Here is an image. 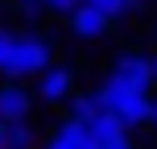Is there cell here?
Listing matches in <instances>:
<instances>
[{"label": "cell", "instance_id": "cell-1", "mask_svg": "<svg viewBox=\"0 0 157 149\" xmlns=\"http://www.w3.org/2000/svg\"><path fill=\"white\" fill-rule=\"evenodd\" d=\"M50 58H54V50H50L46 37H37V33L0 29V75H8L13 83H17V79H25V75L50 71Z\"/></svg>", "mask_w": 157, "mask_h": 149}, {"label": "cell", "instance_id": "cell-2", "mask_svg": "<svg viewBox=\"0 0 157 149\" xmlns=\"http://www.w3.org/2000/svg\"><path fill=\"white\" fill-rule=\"evenodd\" d=\"M99 104H103V112H112V116L120 120L124 128H136V124H149V95H136V91H120V87H112V83H103V91H99Z\"/></svg>", "mask_w": 157, "mask_h": 149}, {"label": "cell", "instance_id": "cell-3", "mask_svg": "<svg viewBox=\"0 0 157 149\" xmlns=\"http://www.w3.org/2000/svg\"><path fill=\"white\" fill-rule=\"evenodd\" d=\"M108 83H112V87H120V91L149 95V87H153V75H149V54H120L116 62H112Z\"/></svg>", "mask_w": 157, "mask_h": 149}, {"label": "cell", "instance_id": "cell-4", "mask_svg": "<svg viewBox=\"0 0 157 149\" xmlns=\"http://www.w3.org/2000/svg\"><path fill=\"white\" fill-rule=\"evenodd\" d=\"M29 108H33V95L25 91L21 83H4V87H0V120H4V124L25 120Z\"/></svg>", "mask_w": 157, "mask_h": 149}, {"label": "cell", "instance_id": "cell-5", "mask_svg": "<svg viewBox=\"0 0 157 149\" xmlns=\"http://www.w3.org/2000/svg\"><path fill=\"white\" fill-rule=\"evenodd\" d=\"M75 95V71L71 66H50L41 71V100L58 104V100H71Z\"/></svg>", "mask_w": 157, "mask_h": 149}, {"label": "cell", "instance_id": "cell-6", "mask_svg": "<svg viewBox=\"0 0 157 149\" xmlns=\"http://www.w3.org/2000/svg\"><path fill=\"white\" fill-rule=\"evenodd\" d=\"M108 25H112L108 17H103V13H95V8H87V4H78L75 13H71V29L78 33V37H99Z\"/></svg>", "mask_w": 157, "mask_h": 149}, {"label": "cell", "instance_id": "cell-7", "mask_svg": "<svg viewBox=\"0 0 157 149\" xmlns=\"http://www.w3.org/2000/svg\"><path fill=\"white\" fill-rule=\"evenodd\" d=\"M124 133H128V128L120 124L112 112H99L95 120H87V137L95 141V149H99V145H108V141H116V137H124Z\"/></svg>", "mask_w": 157, "mask_h": 149}, {"label": "cell", "instance_id": "cell-8", "mask_svg": "<svg viewBox=\"0 0 157 149\" xmlns=\"http://www.w3.org/2000/svg\"><path fill=\"white\" fill-rule=\"evenodd\" d=\"M50 149H95V141L87 137V124H78V120H66V124L54 133Z\"/></svg>", "mask_w": 157, "mask_h": 149}, {"label": "cell", "instance_id": "cell-9", "mask_svg": "<svg viewBox=\"0 0 157 149\" xmlns=\"http://www.w3.org/2000/svg\"><path fill=\"white\" fill-rule=\"evenodd\" d=\"M99 112H103V104H99V91H87V95H71V120L87 124V120H95Z\"/></svg>", "mask_w": 157, "mask_h": 149}, {"label": "cell", "instance_id": "cell-10", "mask_svg": "<svg viewBox=\"0 0 157 149\" xmlns=\"http://www.w3.org/2000/svg\"><path fill=\"white\" fill-rule=\"evenodd\" d=\"M83 4L95 8V13H103L108 21H120V17L136 13V8H141V0H83Z\"/></svg>", "mask_w": 157, "mask_h": 149}, {"label": "cell", "instance_id": "cell-11", "mask_svg": "<svg viewBox=\"0 0 157 149\" xmlns=\"http://www.w3.org/2000/svg\"><path fill=\"white\" fill-rule=\"evenodd\" d=\"M4 149H33V128L25 120H13L4 128Z\"/></svg>", "mask_w": 157, "mask_h": 149}, {"label": "cell", "instance_id": "cell-12", "mask_svg": "<svg viewBox=\"0 0 157 149\" xmlns=\"http://www.w3.org/2000/svg\"><path fill=\"white\" fill-rule=\"evenodd\" d=\"M78 4H83V0H41V8H50L54 17H71Z\"/></svg>", "mask_w": 157, "mask_h": 149}, {"label": "cell", "instance_id": "cell-13", "mask_svg": "<svg viewBox=\"0 0 157 149\" xmlns=\"http://www.w3.org/2000/svg\"><path fill=\"white\" fill-rule=\"evenodd\" d=\"M99 149H136V145L128 141V133H124V137H116V141H108V145H99Z\"/></svg>", "mask_w": 157, "mask_h": 149}, {"label": "cell", "instance_id": "cell-14", "mask_svg": "<svg viewBox=\"0 0 157 149\" xmlns=\"http://www.w3.org/2000/svg\"><path fill=\"white\" fill-rule=\"evenodd\" d=\"M149 124H153V128H157V100H153V104H149Z\"/></svg>", "mask_w": 157, "mask_h": 149}, {"label": "cell", "instance_id": "cell-15", "mask_svg": "<svg viewBox=\"0 0 157 149\" xmlns=\"http://www.w3.org/2000/svg\"><path fill=\"white\" fill-rule=\"evenodd\" d=\"M149 75H153V83H157V54H149Z\"/></svg>", "mask_w": 157, "mask_h": 149}, {"label": "cell", "instance_id": "cell-16", "mask_svg": "<svg viewBox=\"0 0 157 149\" xmlns=\"http://www.w3.org/2000/svg\"><path fill=\"white\" fill-rule=\"evenodd\" d=\"M4 128H8V124H4V120H0V149H4Z\"/></svg>", "mask_w": 157, "mask_h": 149}]
</instances>
